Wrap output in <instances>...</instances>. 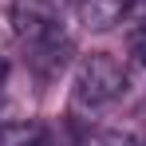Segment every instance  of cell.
Returning <instances> with one entry per match:
<instances>
[{"mask_svg":"<svg viewBox=\"0 0 146 146\" xmlns=\"http://www.w3.org/2000/svg\"><path fill=\"white\" fill-rule=\"evenodd\" d=\"M126 44H130V55L138 63H146V20H138V24L126 32Z\"/></svg>","mask_w":146,"mask_h":146,"instance_id":"8992f818","label":"cell"},{"mask_svg":"<svg viewBox=\"0 0 146 146\" xmlns=\"http://www.w3.org/2000/svg\"><path fill=\"white\" fill-rule=\"evenodd\" d=\"M130 4L134 0H79L75 16H79V24L87 32H111V28H119L126 20Z\"/></svg>","mask_w":146,"mask_h":146,"instance_id":"3957f363","label":"cell"},{"mask_svg":"<svg viewBox=\"0 0 146 146\" xmlns=\"http://www.w3.org/2000/svg\"><path fill=\"white\" fill-rule=\"evenodd\" d=\"M126 91V67L111 51H91L71 79V111L75 115H99L103 107H111Z\"/></svg>","mask_w":146,"mask_h":146,"instance_id":"6da1fadb","label":"cell"},{"mask_svg":"<svg viewBox=\"0 0 146 146\" xmlns=\"http://www.w3.org/2000/svg\"><path fill=\"white\" fill-rule=\"evenodd\" d=\"M0 146H48V126L36 122V119L4 122V126H0Z\"/></svg>","mask_w":146,"mask_h":146,"instance_id":"277c9868","label":"cell"},{"mask_svg":"<svg viewBox=\"0 0 146 146\" xmlns=\"http://www.w3.org/2000/svg\"><path fill=\"white\" fill-rule=\"evenodd\" d=\"M4 75H8V67H4V59H0V103H4Z\"/></svg>","mask_w":146,"mask_h":146,"instance_id":"52a82bcc","label":"cell"},{"mask_svg":"<svg viewBox=\"0 0 146 146\" xmlns=\"http://www.w3.org/2000/svg\"><path fill=\"white\" fill-rule=\"evenodd\" d=\"M63 0H16L12 8V24H16V36L24 44H40L55 32H63Z\"/></svg>","mask_w":146,"mask_h":146,"instance_id":"7a4b0ae2","label":"cell"},{"mask_svg":"<svg viewBox=\"0 0 146 146\" xmlns=\"http://www.w3.org/2000/svg\"><path fill=\"white\" fill-rule=\"evenodd\" d=\"M75 146H142V138L122 126H91Z\"/></svg>","mask_w":146,"mask_h":146,"instance_id":"5b68a950","label":"cell"}]
</instances>
